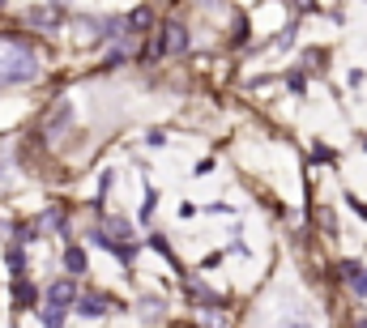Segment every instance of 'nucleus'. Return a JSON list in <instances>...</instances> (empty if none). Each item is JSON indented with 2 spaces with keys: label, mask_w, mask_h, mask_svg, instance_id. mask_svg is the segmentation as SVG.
I'll return each mask as SVG.
<instances>
[{
  "label": "nucleus",
  "mask_w": 367,
  "mask_h": 328,
  "mask_svg": "<svg viewBox=\"0 0 367 328\" xmlns=\"http://www.w3.org/2000/svg\"><path fill=\"white\" fill-rule=\"evenodd\" d=\"M107 312V299L103 295H86L81 299V316H103Z\"/></svg>",
  "instance_id": "4"
},
{
  "label": "nucleus",
  "mask_w": 367,
  "mask_h": 328,
  "mask_svg": "<svg viewBox=\"0 0 367 328\" xmlns=\"http://www.w3.org/2000/svg\"><path fill=\"white\" fill-rule=\"evenodd\" d=\"M43 324H47V328H60V324H64V312L47 307V312H43Z\"/></svg>",
  "instance_id": "7"
},
{
  "label": "nucleus",
  "mask_w": 367,
  "mask_h": 328,
  "mask_svg": "<svg viewBox=\"0 0 367 328\" xmlns=\"http://www.w3.org/2000/svg\"><path fill=\"white\" fill-rule=\"evenodd\" d=\"M184 47H188L184 26H167V30H162V38H158V51H162V55H175V51H184Z\"/></svg>",
  "instance_id": "2"
},
{
  "label": "nucleus",
  "mask_w": 367,
  "mask_h": 328,
  "mask_svg": "<svg viewBox=\"0 0 367 328\" xmlns=\"http://www.w3.org/2000/svg\"><path fill=\"white\" fill-rule=\"evenodd\" d=\"M355 290H359V295H367V273H363V269H359V277H355Z\"/></svg>",
  "instance_id": "10"
},
{
  "label": "nucleus",
  "mask_w": 367,
  "mask_h": 328,
  "mask_svg": "<svg viewBox=\"0 0 367 328\" xmlns=\"http://www.w3.org/2000/svg\"><path fill=\"white\" fill-rule=\"evenodd\" d=\"M175 328H188V324H175Z\"/></svg>",
  "instance_id": "11"
},
{
  "label": "nucleus",
  "mask_w": 367,
  "mask_h": 328,
  "mask_svg": "<svg viewBox=\"0 0 367 328\" xmlns=\"http://www.w3.org/2000/svg\"><path fill=\"white\" fill-rule=\"evenodd\" d=\"M13 299H17V307H30V303H34V286H30V282H17V286H13Z\"/></svg>",
  "instance_id": "6"
},
{
  "label": "nucleus",
  "mask_w": 367,
  "mask_h": 328,
  "mask_svg": "<svg viewBox=\"0 0 367 328\" xmlns=\"http://www.w3.org/2000/svg\"><path fill=\"white\" fill-rule=\"evenodd\" d=\"M133 26H137V30H145V26H150V13H145V9H137V13H133Z\"/></svg>",
  "instance_id": "9"
},
{
  "label": "nucleus",
  "mask_w": 367,
  "mask_h": 328,
  "mask_svg": "<svg viewBox=\"0 0 367 328\" xmlns=\"http://www.w3.org/2000/svg\"><path fill=\"white\" fill-rule=\"evenodd\" d=\"M38 73V55L17 43V38H4L0 34V85H21Z\"/></svg>",
  "instance_id": "1"
},
{
  "label": "nucleus",
  "mask_w": 367,
  "mask_h": 328,
  "mask_svg": "<svg viewBox=\"0 0 367 328\" xmlns=\"http://www.w3.org/2000/svg\"><path fill=\"white\" fill-rule=\"evenodd\" d=\"M64 265H68V273H86V252L81 248H68L64 252Z\"/></svg>",
  "instance_id": "5"
},
{
  "label": "nucleus",
  "mask_w": 367,
  "mask_h": 328,
  "mask_svg": "<svg viewBox=\"0 0 367 328\" xmlns=\"http://www.w3.org/2000/svg\"><path fill=\"white\" fill-rule=\"evenodd\" d=\"M47 303H51L56 312H64V307L73 303V282H56V286L47 290Z\"/></svg>",
  "instance_id": "3"
},
{
  "label": "nucleus",
  "mask_w": 367,
  "mask_h": 328,
  "mask_svg": "<svg viewBox=\"0 0 367 328\" xmlns=\"http://www.w3.org/2000/svg\"><path fill=\"white\" fill-rule=\"evenodd\" d=\"M30 21H38V26H51V21H56V13H51V9H34V13H30Z\"/></svg>",
  "instance_id": "8"
}]
</instances>
